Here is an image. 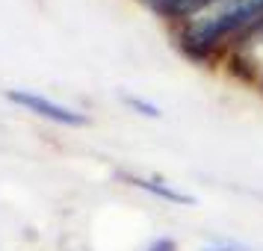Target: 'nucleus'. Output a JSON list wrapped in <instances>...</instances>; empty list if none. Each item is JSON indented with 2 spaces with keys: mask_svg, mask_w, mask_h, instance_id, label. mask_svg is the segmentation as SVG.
<instances>
[{
  "mask_svg": "<svg viewBox=\"0 0 263 251\" xmlns=\"http://www.w3.org/2000/svg\"><path fill=\"white\" fill-rule=\"evenodd\" d=\"M121 178L130 180L136 189L151 192V195L163 198V201H172V204H195V198H192V195L175 189L172 183H166V180H160V178H139V175H127V171H121Z\"/></svg>",
  "mask_w": 263,
  "mask_h": 251,
  "instance_id": "nucleus-3",
  "label": "nucleus"
},
{
  "mask_svg": "<svg viewBox=\"0 0 263 251\" xmlns=\"http://www.w3.org/2000/svg\"><path fill=\"white\" fill-rule=\"evenodd\" d=\"M263 24V0H219L183 27L180 42L192 56H207L225 38L251 33Z\"/></svg>",
  "mask_w": 263,
  "mask_h": 251,
  "instance_id": "nucleus-1",
  "label": "nucleus"
},
{
  "mask_svg": "<svg viewBox=\"0 0 263 251\" xmlns=\"http://www.w3.org/2000/svg\"><path fill=\"white\" fill-rule=\"evenodd\" d=\"M207 251H242V248H237V245H219V248H207Z\"/></svg>",
  "mask_w": 263,
  "mask_h": 251,
  "instance_id": "nucleus-7",
  "label": "nucleus"
},
{
  "mask_svg": "<svg viewBox=\"0 0 263 251\" xmlns=\"http://www.w3.org/2000/svg\"><path fill=\"white\" fill-rule=\"evenodd\" d=\"M6 98H9L12 104H18V107H27L30 112L42 115V119L57 121V124H68V127H83V124H89V119H86L80 109L62 107V104H57V101H50V98H45V95H36V92L9 89V92H6Z\"/></svg>",
  "mask_w": 263,
  "mask_h": 251,
  "instance_id": "nucleus-2",
  "label": "nucleus"
},
{
  "mask_svg": "<svg viewBox=\"0 0 263 251\" xmlns=\"http://www.w3.org/2000/svg\"><path fill=\"white\" fill-rule=\"evenodd\" d=\"M151 3V9L160 15H166V18H195V15H201L204 9H210L216 6L219 0H148Z\"/></svg>",
  "mask_w": 263,
  "mask_h": 251,
  "instance_id": "nucleus-4",
  "label": "nucleus"
},
{
  "mask_svg": "<svg viewBox=\"0 0 263 251\" xmlns=\"http://www.w3.org/2000/svg\"><path fill=\"white\" fill-rule=\"evenodd\" d=\"M124 101H127L133 109H142L145 115H151V119H157V115H160V109H157L154 104H148V101H139V98H130V95L124 98Z\"/></svg>",
  "mask_w": 263,
  "mask_h": 251,
  "instance_id": "nucleus-5",
  "label": "nucleus"
},
{
  "mask_svg": "<svg viewBox=\"0 0 263 251\" xmlns=\"http://www.w3.org/2000/svg\"><path fill=\"white\" fill-rule=\"evenodd\" d=\"M145 251H178V242H175L172 237H163V239H154Z\"/></svg>",
  "mask_w": 263,
  "mask_h": 251,
  "instance_id": "nucleus-6",
  "label": "nucleus"
}]
</instances>
